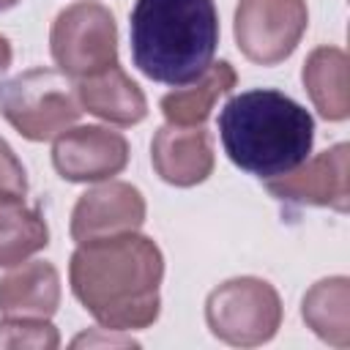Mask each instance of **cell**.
Instances as JSON below:
<instances>
[{"instance_id": "obj_1", "label": "cell", "mask_w": 350, "mask_h": 350, "mask_svg": "<svg viewBox=\"0 0 350 350\" xmlns=\"http://www.w3.org/2000/svg\"><path fill=\"white\" fill-rule=\"evenodd\" d=\"M161 249L137 232L79 243L68 262L74 298L107 331H142L161 312Z\"/></svg>"}, {"instance_id": "obj_2", "label": "cell", "mask_w": 350, "mask_h": 350, "mask_svg": "<svg viewBox=\"0 0 350 350\" xmlns=\"http://www.w3.org/2000/svg\"><path fill=\"white\" fill-rule=\"evenodd\" d=\"M219 137L235 167L271 180L306 161L314 142V120L282 90L257 88L224 104Z\"/></svg>"}, {"instance_id": "obj_3", "label": "cell", "mask_w": 350, "mask_h": 350, "mask_svg": "<svg viewBox=\"0 0 350 350\" xmlns=\"http://www.w3.org/2000/svg\"><path fill=\"white\" fill-rule=\"evenodd\" d=\"M219 46L213 0H137L131 11V60L153 82L183 88L200 79Z\"/></svg>"}, {"instance_id": "obj_4", "label": "cell", "mask_w": 350, "mask_h": 350, "mask_svg": "<svg viewBox=\"0 0 350 350\" xmlns=\"http://www.w3.org/2000/svg\"><path fill=\"white\" fill-rule=\"evenodd\" d=\"M3 118L30 142H46L71 129L79 115L77 85L57 68H30L0 82Z\"/></svg>"}, {"instance_id": "obj_5", "label": "cell", "mask_w": 350, "mask_h": 350, "mask_svg": "<svg viewBox=\"0 0 350 350\" xmlns=\"http://www.w3.org/2000/svg\"><path fill=\"white\" fill-rule=\"evenodd\" d=\"M205 320L216 339L235 347H254L276 336L282 325V298L265 279L235 276L211 290Z\"/></svg>"}, {"instance_id": "obj_6", "label": "cell", "mask_w": 350, "mask_h": 350, "mask_svg": "<svg viewBox=\"0 0 350 350\" xmlns=\"http://www.w3.org/2000/svg\"><path fill=\"white\" fill-rule=\"evenodd\" d=\"M49 49L57 71L68 79H85L109 68L118 63L115 16L101 3H74L55 16Z\"/></svg>"}, {"instance_id": "obj_7", "label": "cell", "mask_w": 350, "mask_h": 350, "mask_svg": "<svg viewBox=\"0 0 350 350\" xmlns=\"http://www.w3.org/2000/svg\"><path fill=\"white\" fill-rule=\"evenodd\" d=\"M306 25V0H241L235 8L238 49L260 66H273L290 57Z\"/></svg>"}, {"instance_id": "obj_8", "label": "cell", "mask_w": 350, "mask_h": 350, "mask_svg": "<svg viewBox=\"0 0 350 350\" xmlns=\"http://www.w3.org/2000/svg\"><path fill=\"white\" fill-rule=\"evenodd\" d=\"M52 164L71 183L109 180L129 164V142L104 126H74L55 137Z\"/></svg>"}, {"instance_id": "obj_9", "label": "cell", "mask_w": 350, "mask_h": 350, "mask_svg": "<svg viewBox=\"0 0 350 350\" xmlns=\"http://www.w3.org/2000/svg\"><path fill=\"white\" fill-rule=\"evenodd\" d=\"M347 170H350V145L336 142L334 148L317 153L314 159L301 161L295 170L265 180V189L271 197L282 202L320 205L347 213L350 205Z\"/></svg>"}, {"instance_id": "obj_10", "label": "cell", "mask_w": 350, "mask_h": 350, "mask_svg": "<svg viewBox=\"0 0 350 350\" xmlns=\"http://www.w3.org/2000/svg\"><path fill=\"white\" fill-rule=\"evenodd\" d=\"M145 221V197L137 186L107 180L88 189L71 211V238L77 243L137 232Z\"/></svg>"}, {"instance_id": "obj_11", "label": "cell", "mask_w": 350, "mask_h": 350, "mask_svg": "<svg viewBox=\"0 0 350 350\" xmlns=\"http://www.w3.org/2000/svg\"><path fill=\"white\" fill-rule=\"evenodd\" d=\"M150 161L161 180L172 186H197L213 172V148L202 126L167 123L153 134Z\"/></svg>"}, {"instance_id": "obj_12", "label": "cell", "mask_w": 350, "mask_h": 350, "mask_svg": "<svg viewBox=\"0 0 350 350\" xmlns=\"http://www.w3.org/2000/svg\"><path fill=\"white\" fill-rule=\"evenodd\" d=\"M77 98L82 112L115 123V126H134L148 115V101L142 88L115 63L93 77L77 79Z\"/></svg>"}, {"instance_id": "obj_13", "label": "cell", "mask_w": 350, "mask_h": 350, "mask_svg": "<svg viewBox=\"0 0 350 350\" xmlns=\"http://www.w3.org/2000/svg\"><path fill=\"white\" fill-rule=\"evenodd\" d=\"M60 306V276L52 262L33 260L0 279V312L5 317H52Z\"/></svg>"}, {"instance_id": "obj_14", "label": "cell", "mask_w": 350, "mask_h": 350, "mask_svg": "<svg viewBox=\"0 0 350 350\" xmlns=\"http://www.w3.org/2000/svg\"><path fill=\"white\" fill-rule=\"evenodd\" d=\"M304 88L314 109L325 120H345L350 115L347 55L339 46H317L304 63Z\"/></svg>"}, {"instance_id": "obj_15", "label": "cell", "mask_w": 350, "mask_h": 350, "mask_svg": "<svg viewBox=\"0 0 350 350\" xmlns=\"http://www.w3.org/2000/svg\"><path fill=\"white\" fill-rule=\"evenodd\" d=\"M306 325L334 347H350V279L328 276L314 282L301 304Z\"/></svg>"}, {"instance_id": "obj_16", "label": "cell", "mask_w": 350, "mask_h": 350, "mask_svg": "<svg viewBox=\"0 0 350 350\" xmlns=\"http://www.w3.org/2000/svg\"><path fill=\"white\" fill-rule=\"evenodd\" d=\"M235 68L227 60L211 63V68L194 79L191 88H178L161 98V112L175 126H202L219 96L235 88Z\"/></svg>"}, {"instance_id": "obj_17", "label": "cell", "mask_w": 350, "mask_h": 350, "mask_svg": "<svg viewBox=\"0 0 350 350\" xmlns=\"http://www.w3.org/2000/svg\"><path fill=\"white\" fill-rule=\"evenodd\" d=\"M49 230L38 208L25 200H0V268H11L46 249Z\"/></svg>"}, {"instance_id": "obj_18", "label": "cell", "mask_w": 350, "mask_h": 350, "mask_svg": "<svg viewBox=\"0 0 350 350\" xmlns=\"http://www.w3.org/2000/svg\"><path fill=\"white\" fill-rule=\"evenodd\" d=\"M57 345H60V334L46 317H5V320H0V347L55 350Z\"/></svg>"}, {"instance_id": "obj_19", "label": "cell", "mask_w": 350, "mask_h": 350, "mask_svg": "<svg viewBox=\"0 0 350 350\" xmlns=\"http://www.w3.org/2000/svg\"><path fill=\"white\" fill-rule=\"evenodd\" d=\"M27 178L14 148L0 137V200H25Z\"/></svg>"}, {"instance_id": "obj_20", "label": "cell", "mask_w": 350, "mask_h": 350, "mask_svg": "<svg viewBox=\"0 0 350 350\" xmlns=\"http://www.w3.org/2000/svg\"><path fill=\"white\" fill-rule=\"evenodd\" d=\"M11 57H14V52H11V41H8L5 36H0V77L8 71Z\"/></svg>"}, {"instance_id": "obj_21", "label": "cell", "mask_w": 350, "mask_h": 350, "mask_svg": "<svg viewBox=\"0 0 350 350\" xmlns=\"http://www.w3.org/2000/svg\"><path fill=\"white\" fill-rule=\"evenodd\" d=\"M19 0H0V11H5V8H11V5H16Z\"/></svg>"}]
</instances>
